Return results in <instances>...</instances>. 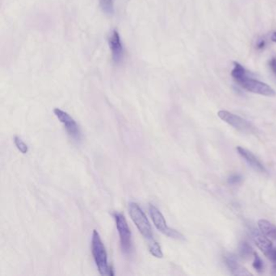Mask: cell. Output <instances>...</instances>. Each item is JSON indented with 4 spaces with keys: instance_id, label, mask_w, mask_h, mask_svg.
Here are the masks:
<instances>
[{
    "instance_id": "6da1fadb",
    "label": "cell",
    "mask_w": 276,
    "mask_h": 276,
    "mask_svg": "<svg viewBox=\"0 0 276 276\" xmlns=\"http://www.w3.org/2000/svg\"><path fill=\"white\" fill-rule=\"evenodd\" d=\"M92 254L94 256V261L98 266V272L102 276H113L112 269L108 265L107 253L106 247L102 242L100 234L96 230H94L92 238Z\"/></svg>"
},
{
    "instance_id": "7a4b0ae2",
    "label": "cell",
    "mask_w": 276,
    "mask_h": 276,
    "mask_svg": "<svg viewBox=\"0 0 276 276\" xmlns=\"http://www.w3.org/2000/svg\"><path fill=\"white\" fill-rule=\"evenodd\" d=\"M129 214L132 221L134 222L140 232L142 234V236L150 242L154 240L151 224L145 213L140 208V206L136 202H130L129 204Z\"/></svg>"
},
{
    "instance_id": "3957f363",
    "label": "cell",
    "mask_w": 276,
    "mask_h": 276,
    "mask_svg": "<svg viewBox=\"0 0 276 276\" xmlns=\"http://www.w3.org/2000/svg\"><path fill=\"white\" fill-rule=\"evenodd\" d=\"M114 217L118 232L122 250L125 254H130L132 250V236L128 221L121 213H114Z\"/></svg>"
},
{
    "instance_id": "277c9868",
    "label": "cell",
    "mask_w": 276,
    "mask_h": 276,
    "mask_svg": "<svg viewBox=\"0 0 276 276\" xmlns=\"http://www.w3.org/2000/svg\"><path fill=\"white\" fill-rule=\"evenodd\" d=\"M149 213L151 216L154 226L159 230L160 232L164 234L168 238H174V239H179V240H184V236L180 234L178 231L171 228L167 226L166 219L164 217L162 213L160 212L158 208L153 206L152 204L149 205Z\"/></svg>"
},
{
    "instance_id": "5b68a950",
    "label": "cell",
    "mask_w": 276,
    "mask_h": 276,
    "mask_svg": "<svg viewBox=\"0 0 276 276\" xmlns=\"http://www.w3.org/2000/svg\"><path fill=\"white\" fill-rule=\"evenodd\" d=\"M217 115L222 121L240 132L248 133V134L250 133L254 134L257 132L254 126L252 125L250 122H248L246 119L238 115L234 114L231 112L227 110H220Z\"/></svg>"
},
{
    "instance_id": "8992f818",
    "label": "cell",
    "mask_w": 276,
    "mask_h": 276,
    "mask_svg": "<svg viewBox=\"0 0 276 276\" xmlns=\"http://www.w3.org/2000/svg\"><path fill=\"white\" fill-rule=\"evenodd\" d=\"M238 84L242 88L243 90H246L252 94H258L261 96H270V98L276 95V91L270 87V85L258 80L253 79L248 76Z\"/></svg>"
},
{
    "instance_id": "52a82bcc",
    "label": "cell",
    "mask_w": 276,
    "mask_h": 276,
    "mask_svg": "<svg viewBox=\"0 0 276 276\" xmlns=\"http://www.w3.org/2000/svg\"><path fill=\"white\" fill-rule=\"evenodd\" d=\"M54 113L56 114L57 118L60 120V122L64 126L68 134L70 136V138L74 140L80 141L81 140V132L80 130L79 126L74 121L72 117H70L65 111L62 110L58 108L54 110Z\"/></svg>"
},
{
    "instance_id": "ba28073f",
    "label": "cell",
    "mask_w": 276,
    "mask_h": 276,
    "mask_svg": "<svg viewBox=\"0 0 276 276\" xmlns=\"http://www.w3.org/2000/svg\"><path fill=\"white\" fill-rule=\"evenodd\" d=\"M251 236L254 242L264 254L266 257L272 260L273 262H276V248L273 246L272 240L254 228L251 230Z\"/></svg>"
},
{
    "instance_id": "9c48e42d",
    "label": "cell",
    "mask_w": 276,
    "mask_h": 276,
    "mask_svg": "<svg viewBox=\"0 0 276 276\" xmlns=\"http://www.w3.org/2000/svg\"><path fill=\"white\" fill-rule=\"evenodd\" d=\"M108 40L113 60L115 64H119L124 57V46L122 44L121 38L117 30H114L112 31Z\"/></svg>"
},
{
    "instance_id": "30bf717a",
    "label": "cell",
    "mask_w": 276,
    "mask_h": 276,
    "mask_svg": "<svg viewBox=\"0 0 276 276\" xmlns=\"http://www.w3.org/2000/svg\"><path fill=\"white\" fill-rule=\"evenodd\" d=\"M236 151L239 153V155L247 162L248 166H250L251 168H254L255 171L261 172V174H266L268 172L264 164L250 151L244 148L242 146H238Z\"/></svg>"
},
{
    "instance_id": "8fae6325",
    "label": "cell",
    "mask_w": 276,
    "mask_h": 276,
    "mask_svg": "<svg viewBox=\"0 0 276 276\" xmlns=\"http://www.w3.org/2000/svg\"><path fill=\"white\" fill-rule=\"evenodd\" d=\"M224 262L228 270L234 276H250L251 273L248 272L243 266L239 264L236 257L234 254H228L224 257Z\"/></svg>"
},
{
    "instance_id": "7c38bea8",
    "label": "cell",
    "mask_w": 276,
    "mask_h": 276,
    "mask_svg": "<svg viewBox=\"0 0 276 276\" xmlns=\"http://www.w3.org/2000/svg\"><path fill=\"white\" fill-rule=\"evenodd\" d=\"M260 232L270 240L276 239V226L266 220H260L258 222Z\"/></svg>"
},
{
    "instance_id": "4fadbf2b",
    "label": "cell",
    "mask_w": 276,
    "mask_h": 276,
    "mask_svg": "<svg viewBox=\"0 0 276 276\" xmlns=\"http://www.w3.org/2000/svg\"><path fill=\"white\" fill-rule=\"evenodd\" d=\"M231 76L232 77V79L236 81V84L238 82H240V80H242L246 77L248 76V72L242 65H240L239 62H234V68L231 72Z\"/></svg>"
},
{
    "instance_id": "5bb4252c",
    "label": "cell",
    "mask_w": 276,
    "mask_h": 276,
    "mask_svg": "<svg viewBox=\"0 0 276 276\" xmlns=\"http://www.w3.org/2000/svg\"><path fill=\"white\" fill-rule=\"evenodd\" d=\"M102 11L107 15H113L114 13L113 0H99Z\"/></svg>"
},
{
    "instance_id": "9a60e30c",
    "label": "cell",
    "mask_w": 276,
    "mask_h": 276,
    "mask_svg": "<svg viewBox=\"0 0 276 276\" xmlns=\"http://www.w3.org/2000/svg\"><path fill=\"white\" fill-rule=\"evenodd\" d=\"M149 251L152 255L154 257L162 258H163V252H162V247L160 246L159 243L156 242V240H152L149 244Z\"/></svg>"
},
{
    "instance_id": "2e32d148",
    "label": "cell",
    "mask_w": 276,
    "mask_h": 276,
    "mask_svg": "<svg viewBox=\"0 0 276 276\" xmlns=\"http://www.w3.org/2000/svg\"><path fill=\"white\" fill-rule=\"evenodd\" d=\"M240 254L244 258H248L253 256L254 251L253 250L252 247L247 242H242L240 244Z\"/></svg>"
},
{
    "instance_id": "e0dca14e",
    "label": "cell",
    "mask_w": 276,
    "mask_h": 276,
    "mask_svg": "<svg viewBox=\"0 0 276 276\" xmlns=\"http://www.w3.org/2000/svg\"><path fill=\"white\" fill-rule=\"evenodd\" d=\"M253 257V268H254L255 270L258 272V273H262L264 270V262L261 260L260 255L258 254L256 252L254 253Z\"/></svg>"
},
{
    "instance_id": "ac0fdd59",
    "label": "cell",
    "mask_w": 276,
    "mask_h": 276,
    "mask_svg": "<svg viewBox=\"0 0 276 276\" xmlns=\"http://www.w3.org/2000/svg\"><path fill=\"white\" fill-rule=\"evenodd\" d=\"M14 142H15V145L17 149H18L22 154H26V153L28 152V146H27L26 142H24L20 137L15 136V138H14Z\"/></svg>"
},
{
    "instance_id": "d6986e66",
    "label": "cell",
    "mask_w": 276,
    "mask_h": 276,
    "mask_svg": "<svg viewBox=\"0 0 276 276\" xmlns=\"http://www.w3.org/2000/svg\"><path fill=\"white\" fill-rule=\"evenodd\" d=\"M242 180V178L239 174L232 175L228 178V183L231 185H236L238 183H240Z\"/></svg>"
},
{
    "instance_id": "ffe728a7",
    "label": "cell",
    "mask_w": 276,
    "mask_h": 276,
    "mask_svg": "<svg viewBox=\"0 0 276 276\" xmlns=\"http://www.w3.org/2000/svg\"><path fill=\"white\" fill-rule=\"evenodd\" d=\"M269 66H270L272 72L276 76V58H272V60L269 61Z\"/></svg>"
},
{
    "instance_id": "44dd1931",
    "label": "cell",
    "mask_w": 276,
    "mask_h": 276,
    "mask_svg": "<svg viewBox=\"0 0 276 276\" xmlns=\"http://www.w3.org/2000/svg\"><path fill=\"white\" fill-rule=\"evenodd\" d=\"M266 46V42L264 40H260L258 42L257 45H256V47H257L258 50H262L265 48Z\"/></svg>"
},
{
    "instance_id": "7402d4cb",
    "label": "cell",
    "mask_w": 276,
    "mask_h": 276,
    "mask_svg": "<svg viewBox=\"0 0 276 276\" xmlns=\"http://www.w3.org/2000/svg\"><path fill=\"white\" fill-rule=\"evenodd\" d=\"M272 274L276 276V262H273V268H272Z\"/></svg>"
},
{
    "instance_id": "603a6c76",
    "label": "cell",
    "mask_w": 276,
    "mask_h": 276,
    "mask_svg": "<svg viewBox=\"0 0 276 276\" xmlns=\"http://www.w3.org/2000/svg\"><path fill=\"white\" fill-rule=\"evenodd\" d=\"M272 40L276 43V32H274V34H272Z\"/></svg>"
}]
</instances>
